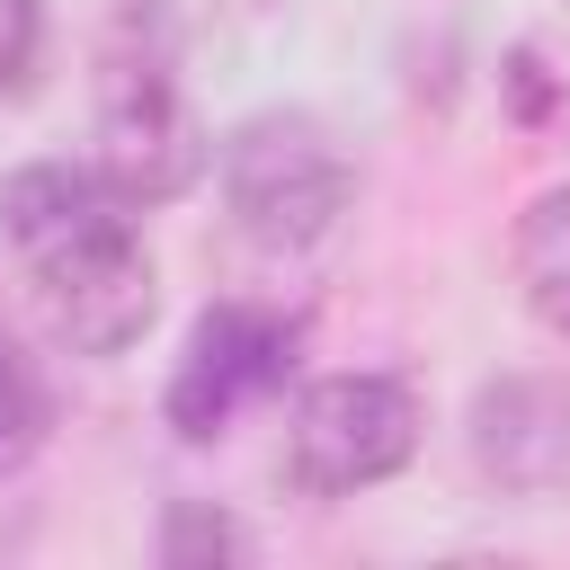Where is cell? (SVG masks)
<instances>
[{
    "label": "cell",
    "instance_id": "6da1fadb",
    "mask_svg": "<svg viewBox=\"0 0 570 570\" xmlns=\"http://www.w3.org/2000/svg\"><path fill=\"white\" fill-rule=\"evenodd\" d=\"M214 169H223V205H232L240 240H258V249H312V240L347 214V187H356V178H347V151H338L330 125L303 116V107H258V116H240V125L223 134Z\"/></svg>",
    "mask_w": 570,
    "mask_h": 570
},
{
    "label": "cell",
    "instance_id": "7a4b0ae2",
    "mask_svg": "<svg viewBox=\"0 0 570 570\" xmlns=\"http://www.w3.org/2000/svg\"><path fill=\"white\" fill-rule=\"evenodd\" d=\"M419 454V392L401 374H321L285 419V472L321 499H356Z\"/></svg>",
    "mask_w": 570,
    "mask_h": 570
},
{
    "label": "cell",
    "instance_id": "3957f363",
    "mask_svg": "<svg viewBox=\"0 0 570 570\" xmlns=\"http://www.w3.org/2000/svg\"><path fill=\"white\" fill-rule=\"evenodd\" d=\"M205 160H214V142H205L187 89L160 62H107V80H98V142H89V169L107 178V196L125 214L178 205L205 178Z\"/></svg>",
    "mask_w": 570,
    "mask_h": 570
},
{
    "label": "cell",
    "instance_id": "277c9868",
    "mask_svg": "<svg viewBox=\"0 0 570 570\" xmlns=\"http://www.w3.org/2000/svg\"><path fill=\"white\" fill-rule=\"evenodd\" d=\"M27 267V294H36V321L71 347V356H125L142 330H151V258L134 240V214H107L36 258Z\"/></svg>",
    "mask_w": 570,
    "mask_h": 570
},
{
    "label": "cell",
    "instance_id": "5b68a950",
    "mask_svg": "<svg viewBox=\"0 0 570 570\" xmlns=\"http://www.w3.org/2000/svg\"><path fill=\"white\" fill-rule=\"evenodd\" d=\"M294 347H303V321L294 312H267V303H205L187 347H178V374L160 392L169 428L178 436H223L249 401H267L285 374H294Z\"/></svg>",
    "mask_w": 570,
    "mask_h": 570
},
{
    "label": "cell",
    "instance_id": "8992f818",
    "mask_svg": "<svg viewBox=\"0 0 570 570\" xmlns=\"http://www.w3.org/2000/svg\"><path fill=\"white\" fill-rule=\"evenodd\" d=\"M472 454L508 490L570 481V392H552V383H490L472 401Z\"/></svg>",
    "mask_w": 570,
    "mask_h": 570
},
{
    "label": "cell",
    "instance_id": "52a82bcc",
    "mask_svg": "<svg viewBox=\"0 0 570 570\" xmlns=\"http://www.w3.org/2000/svg\"><path fill=\"white\" fill-rule=\"evenodd\" d=\"M517 294H525V312L543 330L570 338V178L543 187L525 205V223H517Z\"/></svg>",
    "mask_w": 570,
    "mask_h": 570
},
{
    "label": "cell",
    "instance_id": "ba28073f",
    "mask_svg": "<svg viewBox=\"0 0 570 570\" xmlns=\"http://www.w3.org/2000/svg\"><path fill=\"white\" fill-rule=\"evenodd\" d=\"M45 428H53V401H45V374H36V356L0 330V481L9 472H27L36 463V445H45Z\"/></svg>",
    "mask_w": 570,
    "mask_h": 570
},
{
    "label": "cell",
    "instance_id": "9c48e42d",
    "mask_svg": "<svg viewBox=\"0 0 570 570\" xmlns=\"http://www.w3.org/2000/svg\"><path fill=\"white\" fill-rule=\"evenodd\" d=\"M160 561H169V570H187V561H249V534H240L232 517H214V508L178 499V508H169V525H160Z\"/></svg>",
    "mask_w": 570,
    "mask_h": 570
},
{
    "label": "cell",
    "instance_id": "30bf717a",
    "mask_svg": "<svg viewBox=\"0 0 570 570\" xmlns=\"http://www.w3.org/2000/svg\"><path fill=\"white\" fill-rule=\"evenodd\" d=\"M36 53H45V9L36 0H0V98L27 89Z\"/></svg>",
    "mask_w": 570,
    "mask_h": 570
},
{
    "label": "cell",
    "instance_id": "8fae6325",
    "mask_svg": "<svg viewBox=\"0 0 570 570\" xmlns=\"http://www.w3.org/2000/svg\"><path fill=\"white\" fill-rule=\"evenodd\" d=\"M508 98H517V116H525V125H543V116H552V80H543V53H534V45H517V53H508Z\"/></svg>",
    "mask_w": 570,
    "mask_h": 570
}]
</instances>
